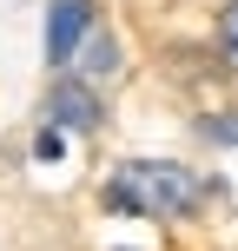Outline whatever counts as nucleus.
Instances as JSON below:
<instances>
[{"label":"nucleus","instance_id":"f257e3e1","mask_svg":"<svg viewBox=\"0 0 238 251\" xmlns=\"http://www.w3.org/2000/svg\"><path fill=\"white\" fill-rule=\"evenodd\" d=\"M106 212L119 218H159V225H172V218H192L205 199L199 172L192 165H172V159H126L113 165V178H106Z\"/></svg>","mask_w":238,"mask_h":251},{"label":"nucleus","instance_id":"f03ea898","mask_svg":"<svg viewBox=\"0 0 238 251\" xmlns=\"http://www.w3.org/2000/svg\"><path fill=\"white\" fill-rule=\"evenodd\" d=\"M47 126H60V132H100V126H106V106H100V93H93V79H79V73L53 79Z\"/></svg>","mask_w":238,"mask_h":251},{"label":"nucleus","instance_id":"7ed1b4c3","mask_svg":"<svg viewBox=\"0 0 238 251\" xmlns=\"http://www.w3.org/2000/svg\"><path fill=\"white\" fill-rule=\"evenodd\" d=\"M93 0H53L47 7V66H73V53H79V40L93 33Z\"/></svg>","mask_w":238,"mask_h":251},{"label":"nucleus","instance_id":"20e7f679","mask_svg":"<svg viewBox=\"0 0 238 251\" xmlns=\"http://www.w3.org/2000/svg\"><path fill=\"white\" fill-rule=\"evenodd\" d=\"M119 66H126V60H119V40L100 33V26H93V33L79 40V53H73V73H79V79H113Z\"/></svg>","mask_w":238,"mask_h":251},{"label":"nucleus","instance_id":"39448f33","mask_svg":"<svg viewBox=\"0 0 238 251\" xmlns=\"http://www.w3.org/2000/svg\"><path fill=\"white\" fill-rule=\"evenodd\" d=\"M218 53H225V66L238 73V0L218 7Z\"/></svg>","mask_w":238,"mask_h":251},{"label":"nucleus","instance_id":"423d86ee","mask_svg":"<svg viewBox=\"0 0 238 251\" xmlns=\"http://www.w3.org/2000/svg\"><path fill=\"white\" fill-rule=\"evenodd\" d=\"M199 132L212 139V146H238V113H225V119H218V113H212V119H199Z\"/></svg>","mask_w":238,"mask_h":251},{"label":"nucleus","instance_id":"0eeeda50","mask_svg":"<svg viewBox=\"0 0 238 251\" xmlns=\"http://www.w3.org/2000/svg\"><path fill=\"white\" fill-rule=\"evenodd\" d=\"M33 152H40V159L53 165V159H60V152H66V132H60V126H47V132H40V146H33Z\"/></svg>","mask_w":238,"mask_h":251}]
</instances>
